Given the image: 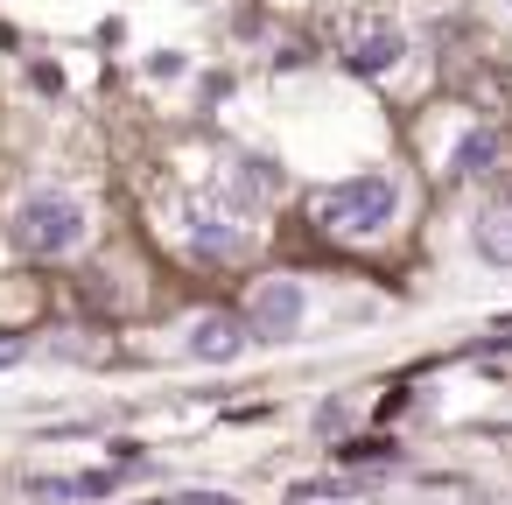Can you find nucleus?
Wrapping results in <instances>:
<instances>
[{
  "label": "nucleus",
  "mask_w": 512,
  "mask_h": 505,
  "mask_svg": "<svg viewBox=\"0 0 512 505\" xmlns=\"http://www.w3.org/2000/svg\"><path fill=\"white\" fill-rule=\"evenodd\" d=\"M190 253H197V260H232V253H239V225H225V218H218V225H211V218H190Z\"/></svg>",
  "instance_id": "nucleus-9"
},
{
  "label": "nucleus",
  "mask_w": 512,
  "mask_h": 505,
  "mask_svg": "<svg viewBox=\"0 0 512 505\" xmlns=\"http://www.w3.org/2000/svg\"><path fill=\"white\" fill-rule=\"evenodd\" d=\"M470 253L498 274H512V204H484L477 225H470Z\"/></svg>",
  "instance_id": "nucleus-7"
},
{
  "label": "nucleus",
  "mask_w": 512,
  "mask_h": 505,
  "mask_svg": "<svg viewBox=\"0 0 512 505\" xmlns=\"http://www.w3.org/2000/svg\"><path fill=\"white\" fill-rule=\"evenodd\" d=\"M316 498H365V484H351V477H323V484H295V505H316Z\"/></svg>",
  "instance_id": "nucleus-10"
},
{
  "label": "nucleus",
  "mask_w": 512,
  "mask_h": 505,
  "mask_svg": "<svg viewBox=\"0 0 512 505\" xmlns=\"http://www.w3.org/2000/svg\"><path fill=\"white\" fill-rule=\"evenodd\" d=\"M309 330V288L295 274H267L253 295H246V337L260 344H295Z\"/></svg>",
  "instance_id": "nucleus-3"
},
{
  "label": "nucleus",
  "mask_w": 512,
  "mask_h": 505,
  "mask_svg": "<svg viewBox=\"0 0 512 505\" xmlns=\"http://www.w3.org/2000/svg\"><path fill=\"white\" fill-rule=\"evenodd\" d=\"M505 162V134H491V127H470L456 148H449V176L463 183V176H491Z\"/></svg>",
  "instance_id": "nucleus-8"
},
{
  "label": "nucleus",
  "mask_w": 512,
  "mask_h": 505,
  "mask_svg": "<svg viewBox=\"0 0 512 505\" xmlns=\"http://www.w3.org/2000/svg\"><path fill=\"white\" fill-rule=\"evenodd\" d=\"M15 246L22 253H36V260H64V253H78V239H85V204L71 197V190H29L22 204H15Z\"/></svg>",
  "instance_id": "nucleus-2"
},
{
  "label": "nucleus",
  "mask_w": 512,
  "mask_h": 505,
  "mask_svg": "<svg viewBox=\"0 0 512 505\" xmlns=\"http://www.w3.org/2000/svg\"><path fill=\"white\" fill-rule=\"evenodd\" d=\"M22 491H29V498H43V505H92V498H113V491H120V470H78V477H29Z\"/></svg>",
  "instance_id": "nucleus-6"
},
{
  "label": "nucleus",
  "mask_w": 512,
  "mask_h": 505,
  "mask_svg": "<svg viewBox=\"0 0 512 505\" xmlns=\"http://www.w3.org/2000/svg\"><path fill=\"white\" fill-rule=\"evenodd\" d=\"M400 50H407V36H400L393 22H365V29L344 43V64H351L358 78H379V71H393V64H400Z\"/></svg>",
  "instance_id": "nucleus-5"
},
{
  "label": "nucleus",
  "mask_w": 512,
  "mask_h": 505,
  "mask_svg": "<svg viewBox=\"0 0 512 505\" xmlns=\"http://www.w3.org/2000/svg\"><path fill=\"white\" fill-rule=\"evenodd\" d=\"M183 351H190L197 365H232V358L246 351V323L225 316V309H211V316H197V323L183 330Z\"/></svg>",
  "instance_id": "nucleus-4"
},
{
  "label": "nucleus",
  "mask_w": 512,
  "mask_h": 505,
  "mask_svg": "<svg viewBox=\"0 0 512 505\" xmlns=\"http://www.w3.org/2000/svg\"><path fill=\"white\" fill-rule=\"evenodd\" d=\"M8 365H22V337H0V372Z\"/></svg>",
  "instance_id": "nucleus-11"
},
{
  "label": "nucleus",
  "mask_w": 512,
  "mask_h": 505,
  "mask_svg": "<svg viewBox=\"0 0 512 505\" xmlns=\"http://www.w3.org/2000/svg\"><path fill=\"white\" fill-rule=\"evenodd\" d=\"M400 218V183L393 176H344L330 190H316V225L330 239H379Z\"/></svg>",
  "instance_id": "nucleus-1"
}]
</instances>
